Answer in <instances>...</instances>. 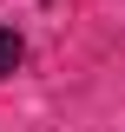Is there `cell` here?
Segmentation results:
<instances>
[{"label":"cell","mask_w":125,"mask_h":132,"mask_svg":"<svg viewBox=\"0 0 125 132\" xmlns=\"http://www.w3.org/2000/svg\"><path fill=\"white\" fill-rule=\"evenodd\" d=\"M26 60V46H20V33L13 27H0V79H13V66Z\"/></svg>","instance_id":"obj_1"}]
</instances>
